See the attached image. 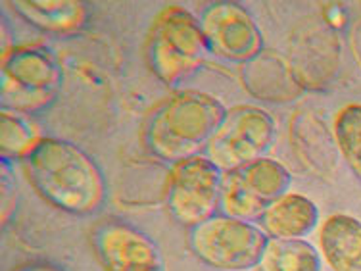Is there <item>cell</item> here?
Segmentation results:
<instances>
[{
    "instance_id": "cell-1",
    "label": "cell",
    "mask_w": 361,
    "mask_h": 271,
    "mask_svg": "<svg viewBox=\"0 0 361 271\" xmlns=\"http://www.w3.org/2000/svg\"><path fill=\"white\" fill-rule=\"evenodd\" d=\"M37 193L56 208L87 216L106 198V181L89 154L62 139H41L25 158Z\"/></svg>"
},
{
    "instance_id": "cell-2",
    "label": "cell",
    "mask_w": 361,
    "mask_h": 271,
    "mask_svg": "<svg viewBox=\"0 0 361 271\" xmlns=\"http://www.w3.org/2000/svg\"><path fill=\"white\" fill-rule=\"evenodd\" d=\"M225 106L202 90H179L148 116L145 145L158 160L179 164L206 150L225 118Z\"/></svg>"
},
{
    "instance_id": "cell-3",
    "label": "cell",
    "mask_w": 361,
    "mask_h": 271,
    "mask_svg": "<svg viewBox=\"0 0 361 271\" xmlns=\"http://www.w3.org/2000/svg\"><path fill=\"white\" fill-rule=\"evenodd\" d=\"M209 52L200 21L180 6H167L156 16L148 35L146 58L154 76L167 85L190 77Z\"/></svg>"
},
{
    "instance_id": "cell-4",
    "label": "cell",
    "mask_w": 361,
    "mask_h": 271,
    "mask_svg": "<svg viewBox=\"0 0 361 271\" xmlns=\"http://www.w3.org/2000/svg\"><path fill=\"white\" fill-rule=\"evenodd\" d=\"M269 236L246 219L214 216L188 233V246L200 262L221 271H248L259 265Z\"/></svg>"
},
{
    "instance_id": "cell-5",
    "label": "cell",
    "mask_w": 361,
    "mask_h": 271,
    "mask_svg": "<svg viewBox=\"0 0 361 271\" xmlns=\"http://www.w3.org/2000/svg\"><path fill=\"white\" fill-rule=\"evenodd\" d=\"M2 110L33 114L54 100L62 83V71L39 44H23L2 56Z\"/></svg>"
},
{
    "instance_id": "cell-6",
    "label": "cell",
    "mask_w": 361,
    "mask_h": 271,
    "mask_svg": "<svg viewBox=\"0 0 361 271\" xmlns=\"http://www.w3.org/2000/svg\"><path fill=\"white\" fill-rule=\"evenodd\" d=\"M277 126L269 112L250 104L231 108L206 146V156L223 174L265 158L275 143Z\"/></svg>"
},
{
    "instance_id": "cell-7",
    "label": "cell",
    "mask_w": 361,
    "mask_h": 271,
    "mask_svg": "<svg viewBox=\"0 0 361 271\" xmlns=\"http://www.w3.org/2000/svg\"><path fill=\"white\" fill-rule=\"evenodd\" d=\"M292 175L281 162L259 158L225 171L221 185L223 216L250 222L262 217L273 202L288 193Z\"/></svg>"
},
{
    "instance_id": "cell-8",
    "label": "cell",
    "mask_w": 361,
    "mask_h": 271,
    "mask_svg": "<svg viewBox=\"0 0 361 271\" xmlns=\"http://www.w3.org/2000/svg\"><path fill=\"white\" fill-rule=\"evenodd\" d=\"M223 175L206 154L175 164L167 187V208L175 222L192 229L216 216L221 204Z\"/></svg>"
},
{
    "instance_id": "cell-9",
    "label": "cell",
    "mask_w": 361,
    "mask_h": 271,
    "mask_svg": "<svg viewBox=\"0 0 361 271\" xmlns=\"http://www.w3.org/2000/svg\"><path fill=\"white\" fill-rule=\"evenodd\" d=\"M209 52L229 62H250L264 52L262 31L250 12L236 2L209 4L200 18Z\"/></svg>"
},
{
    "instance_id": "cell-10",
    "label": "cell",
    "mask_w": 361,
    "mask_h": 271,
    "mask_svg": "<svg viewBox=\"0 0 361 271\" xmlns=\"http://www.w3.org/2000/svg\"><path fill=\"white\" fill-rule=\"evenodd\" d=\"M92 241L104 271H166L158 244L127 223H102Z\"/></svg>"
},
{
    "instance_id": "cell-11",
    "label": "cell",
    "mask_w": 361,
    "mask_h": 271,
    "mask_svg": "<svg viewBox=\"0 0 361 271\" xmlns=\"http://www.w3.org/2000/svg\"><path fill=\"white\" fill-rule=\"evenodd\" d=\"M338 56L341 44L329 23L321 25L319 21H313L292 37L290 66L304 89H321L329 85L338 70Z\"/></svg>"
},
{
    "instance_id": "cell-12",
    "label": "cell",
    "mask_w": 361,
    "mask_h": 271,
    "mask_svg": "<svg viewBox=\"0 0 361 271\" xmlns=\"http://www.w3.org/2000/svg\"><path fill=\"white\" fill-rule=\"evenodd\" d=\"M243 85L252 97L269 102H292L304 92L290 62L273 50H264L243 64Z\"/></svg>"
},
{
    "instance_id": "cell-13",
    "label": "cell",
    "mask_w": 361,
    "mask_h": 271,
    "mask_svg": "<svg viewBox=\"0 0 361 271\" xmlns=\"http://www.w3.org/2000/svg\"><path fill=\"white\" fill-rule=\"evenodd\" d=\"M290 140L294 152L298 154L300 162L317 174L326 177L334 171L338 160V146L334 135L329 133V127L323 119L313 112H298L290 121Z\"/></svg>"
},
{
    "instance_id": "cell-14",
    "label": "cell",
    "mask_w": 361,
    "mask_h": 271,
    "mask_svg": "<svg viewBox=\"0 0 361 271\" xmlns=\"http://www.w3.org/2000/svg\"><path fill=\"white\" fill-rule=\"evenodd\" d=\"M319 222V210L312 198L286 193L265 210L259 223L269 239H302Z\"/></svg>"
},
{
    "instance_id": "cell-15",
    "label": "cell",
    "mask_w": 361,
    "mask_h": 271,
    "mask_svg": "<svg viewBox=\"0 0 361 271\" xmlns=\"http://www.w3.org/2000/svg\"><path fill=\"white\" fill-rule=\"evenodd\" d=\"M321 252L333 271H361V222L333 214L321 225Z\"/></svg>"
},
{
    "instance_id": "cell-16",
    "label": "cell",
    "mask_w": 361,
    "mask_h": 271,
    "mask_svg": "<svg viewBox=\"0 0 361 271\" xmlns=\"http://www.w3.org/2000/svg\"><path fill=\"white\" fill-rule=\"evenodd\" d=\"M12 6L31 25L56 35L75 33L87 21V6L77 0H20Z\"/></svg>"
},
{
    "instance_id": "cell-17",
    "label": "cell",
    "mask_w": 361,
    "mask_h": 271,
    "mask_svg": "<svg viewBox=\"0 0 361 271\" xmlns=\"http://www.w3.org/2000/svg\"><path fill=\"white\" fill-rule=\"evenodd\" d=\"M259 271H321V256L304 239H269Z\"/></svg>"
},
{
    "instance_id": "cell-18",
    "label": "cell",
    "mask_w": 361,
    "mask_h": 271,
    "mask_svg": "<svg viewBox=\"0 0 361 271\" xmlns=\"http://www.w3.org/2000/svg\"><path fill=\"white\" fill-rule=\"evenodd\" d=\"M42 137L27 114L2 110L0 114V152L2 160H25Z\"/></svg>"
},
{
    "instance_id": "cell-19",
    "label": "cell",
    "mask_w": 361,
    "mask_h": 271,
    "mask_svg": "<svg viewBox=\"0 0 361 271\" xmlns=\"http://www.w3.org/2000/svg\"><path fill=\"white\" fill-rule=\"evenodd\" d=\"M333 135L338 152L361 181V104H346L338 110Z\"/></svg>"
},
{
    "instance_id": "cell-20",
    "label": "cell",
    "mask_w": 361,
    "mask_h": 271,
    "mask_svg": "<svg viewBox=\"0 0 361 271\" xmlns=\"http://www.w3.org/2000/svg\"><path fill=\"white\" fill-rule=\"evenodd\" d=\"M18 271H63L62 267H58V265L52 264H44V262H37V264H29L20 267Z\"/></svg>"
}]
</instances>
